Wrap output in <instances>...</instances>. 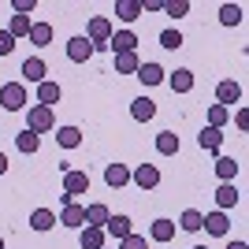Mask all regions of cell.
<instances>
[{"mask_svg":"<svg viewBox=\"0 0 249 249\" xmlns=\"http://www.w3.org/2000/svg\"><path fill=\"white\" fill-rule=\"evenodd\" d=\"M112 19H104V15H93V19H89V26H86V34H82V37H86V41H89V45H93V52L97 49H108V41H112Z\"/></svg>","mask_w":249,"mask_h":249,"instance_id":"1","label":"cell"},{"mask_svg":"<svg viewBox=\"0 0 249 249\" xmlns=\"http://www.w3.org/2000/svg\"><path fill=\"white\" fill-rule=\"evenodd\" d=\"M0 108H4V112H22V108H26V86L22 82H4L0 86Z\"/></svg>","mask_w":249,"mask_h":249,"instance_id":"2","label":"cell"},{"mask_svg":"<svg viewBox=\"0 0 249 249\" xmlns=\"http://www.w3.org/2000/svg\"><path fill=\"white\" fill-rule=\"evenodd\" d=\"M56 126V115H52V108H45V104H30L26 108V130H34V134H45V130H52Z\"/></svg>","mask_w":249,"mask_h":249,"instance_id":"3","label":"cell"},{"mask_svg":"<svg viewBox=\"0 0 249 249\" xmlns=\"http://www.w3.org/2000/svg\"><path fill=\"white\" fill-rule=\"evenodd\" d=\"M130 182H134L138 190H156L160 186V167L156 164H138L134 171H130Z\"/></svg>","mask_w":249,"mask_h":249,"instance_id":"4","label":"cell"},{"mask_svg":"<svg viewBox=\"0 0 249 249\" xmlns=\"http://www.w3.org/2000/svg\"><path fill=\"white\" fill-rule=\"evenodd\" d=\"M63 194H67V197H78V194H89V171H63Z\"/></svg>","mask_w":249,"mask_h":249,"instance_id":"5","label":"cell"},{"mask_svg":"<svg viewBox=\"0 0 249 249\" xmlns=\"http://www.w3.org/2000/svg\"><path fill=\"white\" fill-rule=\"evenodd\" d=\"M216 101H219V108H227V112H231V104L242 101V86L234 82V78H223V82L216 86Z\"/></svg>","mask_w":249,"mask_h":249,"instance_id":"6","label":"cell"},{"mask_svg":"<svg viewBox=\"0 0 249 249\" xmlns=\"http://www.w3.org/2000/svg\"><path fill=\"white\" fill-rule=\"evenodd\" d=\"M56 223L82 231V227H86V205H78V201H74V205H63V208H60V219H56Z\"/></svg>","mask_w":249,"mask_h":249,"instance_id":"7","label":"cell"},{"mask_svg":"<svg viewBox=\"0 0 249 249\" xmlns=\"http://www.w3.org/2000/svg\"><path fill=\"white\" fill-rule=\"evenodd\" d=\"M164 82L171 86V93H190V89H194V71H190V67H175Z\"/></svg>","mask_w":249,"mask_h":249,"instance_id":"8","label":"cell"},{"mask_svg":"<svg viewBox=\"0 0 249 249\" xmlns=\"http://www.w3.org/2000/svg\"><path fill=\"white\" fill-rule=\"evenodd\" d=\"M22 74H26L30 86H41L45 74H49V63H45L41 56H30V60H22Z\"/></svg>","mask_w":249,"mask_h":249,"instance_id":"9","label":"cell"},{"mask_svg":"<svg viewBox=\"0 0 249 249\" xmlns=\"http://www.w3.org/2000/svg\"><path fill=\"white\" fill-rule=\"evenodd\" d=\"M104 234H112L115 242H123L126 234H134V227H130V216H108V223H104Z\"/></svg>","mask_w":249,"mask_h":249,"instance_id":"10","label":"cell"},{"mask_svg":"<svg viewBox=\"0 0 249 249\" xmlns=\"http://www.w3.org/2000/svg\"><path fill=\"white\" fill-rule=\"evenodd\" d=\"M89 56H93V45L86 41L82 34L67 41V60H71V63H86V60H89Z\"/></svg>","mask_w":249,"mask_h":249,"instance_id":"11","label":"cell"},{"mask_svg":"<svg viewBox=\"0 0 249 249\" xmlns=\"http://www.w3.org/2000/svg\"><path fill=\"white\" fill-rule=\"evenodd\" d=\"M108 49H112L115 56H123V52H134V49H138V34H134V30H119V34H112Z\"/></svg>","mask_w":249,"mask_h":249,"instance_id":"12","label":"cell"},{"mask_svg":"<svg viewBox=\"0 0 249 249\" xmlns=\"http://www.w3.org/2000/svg\"><path fill=\"white\" fill-rule=\"evenodd\" d=\"M78 246H82V249H104V246H108V234H104V227H82V234H78Z\"/></svg>","mask_w":249,"mask_h":249,"instance_id":"13","label":"cell"},{"mask_svg":"<svg viewBox=\"0 0 249 249\" xmlns=\"http://www.w3.org/2000/svg\"><path fill=\"white\" fill-rule=\"evenodd\" d=\"M201 227L208 231V234H216V238H223V234H227V227H231V219H227V212H208L205 216V223H201Z\"/></svg>","mask_w":249,"mask_h":249,"instance_id":"14","label":"cell"},{"mask_svg":"<svg viewBox=\"0 0 249 249\" xmlns=\"http://www.w3.org/2000/svg\"><path fill=\"white\" fill-rule=\"evenodd\" d=\"M104 182H108L112 190L126 186V182H130V167H126V164H108V167H104Z\"/></svg>","mask_w":249,"mask_h":249,"instance_id":"15","label":"cell"},{"mask_svg":"<svg viewBox=\"0 0 249 249\" xmlns=\"http://www.w3.org/2000/svg\"><path fill=\"white\" fill-rule=\"evenodd\" d=\"M138 78H142V86H160L167 78V71L164 67H160V63H142V67H138Z\"/></svg>","mask_w":249,"mask_h":249,"instance_id":"16","label":"cell"},{"mask_svg":"<svg viewBox=\"0 0 249 249\" xmlns=\"http://www.w3.org/2000/svg\"><path fill=\"white\" fill-rule=\"evenodd\" d=\"M178 149H182V142H178L175 130H160V134H156V153L160 156H175Z\"/></svg>","mask_w":249,"mask_h":249,"instance_id":"17","label":"cell"},{"mask_svg":"<svg viewBox=\"0 0 249 249\" xmlns=\"http://www.w3.org/2000/svg\"><path fill=\"white\" fill-rule=\"evenodd\" d=\"M30 227L37 231V234L52 231V227H56V212H52V208H34V212H30Z\"/></svg>","mask_w":249,"mask_h":249,"instance_id":"18","label":"cell"},{"mask_svg":"<svg viewBox=\"0 0 249 249\" xmlns=\"http://www.w3.org/2000/svg\"><path fill=\"white\" fill-rule=\"evenodd\" d=\"M60 97H63L60 82H49V78H45V82L37 86V104H45V108H52V104H60Z\"/></svg>","mask_w":249,"mask_h":249,"instance_id":"19","label":"cell"},{"mask_svg":"<svg viewBox=\"0 0 249 249\" xmlns=\"http://www.w3.org/2000/svg\"><path fill=\"white\" fill-rule=\"evenodd\" d=\"M108 216H112V212H108V205H104V201L86 205V227H104V223H108Z\"/></svg>","mask_w":249,"mask_h":249,"instance_id":"20","label":"cell"},{"mask_svg":"<svg viewBox=\"0 0 249 249\" xmlns=\"http://www.w3.org/2000/svg\"><path fill=\"white\" fill-rule=\"evenodd\" d=\"M130 115H134L138 123H149L156 115V101H149V97H138V101H130Z\"/></svg>","mask_w":249,"mask_h":249,"instance_id":"21","label":"cell"},{"mask_svg":"<svg viewBox=\"0 0 249 249\" xmlns=\"http://www.w3.org/2000/svg\"><path fill=\"white\" fill-rule=\"evenodd\" d=\"M149 238H153V242H171V238H175V219H153Z\"/></svg>","mask_w":249,"mask_h":249,"instance_id":"22","label":"cell"},{"mask_svg":"<svg viewBox=\"0 0 249 249\" xmlns=\"http://www.w3.org/2000/svg\"><path fill=\"white\" fill-rule=\"evenodd\" d=\"M197 145L208 149V153H219V145H223V130H216V126H205L197 134Z\"/></svg>","mask_w":249,"mask_h":249,"instance_id":"23","label":"cell"},{"mask_svg":"<svg viewBox=\"0 0 249 249\" xmlns=\"http://www.w3.org/2000/svg\"><path fill=\"white\" fill-rule=\"evenodd\" d=\"M15 149H19V153H37V149H41V134H34V130H19V134H15Z\"/></svg>","mask_w":249,"mask_h":249,"instance_id":"24","label":"cell"},{"mask_svg":"<svg viewBox=\"0 0 249 249\" xmlns=\"http://www.w3.org/2000/svg\"><path fill=\"white\" fill-rule=\"evenodd\" d=\"M138 15H142V0H115V19L134 22Z\"/></svg>","mask_w":249,"mask_h":249,"instance_id":"25","label":"cell"},{"mask_svg":"<svg viewBox=\"0 0 249 249\" xmlns=\"http://www.w3.org/2000/svg\"><path fill=\"white\" fill-rule=\"evenodd\" d=\"M56 142H60L63 149H78L82 145V130H78V126H56Z\"/></svg>","mask_w":249,"mask_h":249,"instance_id":"26","label":"cell"},{"mask_svg":"<svg viewBox=\"0 0 249 249\" xmlns=\"http://www.w3.org/2000/svg\"><path fill=\"white\" fill-rule=\"evenodd\" d=\"M216 205H219V212H227V208L238 205V190H234V182H223V186L216 190Z\"/></svg>","mask_w":249,"mask_h":249,"instance_id":"27","label":"cell"},{"mask_svg":"<svg viewBox=\"0 0 249 249\" xmlns=\"http://www.w3.org/2000/svg\"><path fill=\"white\" fill-rule=\"evenodd\" d=\"M216 175H219V182H234V175H238V160H234V156H219V160H216Z\"/></svg>","mask_w":249,"mask_h":249,"instance_id":"28","label":"cell"},{"mask_svg":"<svg viewBox=\"0 0 249 249\" xmlns=\"http://www.w3.org/2000/svg\"><path fill=\"white\" fill-rule=\"evenodd\" d=\"M26 37H30V45H37V49H45V45L52 41V26H49V22H34Z\"/></svg>","mask_w":249,"mask_h":249,"instance_id":"29","label":"cell"},{"mask_svg":"<svg viewBox=\"0 0 249 249\" xmlns=\"http://www.w3.org/2000/svg\"><path fill=\"white\" fill-rule=\"evenodd\" d=\"M138 67H142L138 52H123V56H115V74H134Z\"/></svg>","mask_w":249,"mask_h":249,"instance_id":"30","label":"cell"},{"mask_svg":"<svg viewBox=\"0 0 249 249\" xmlns=\"http://www.w3.org/2000/svg\"><path fill=\"white\" fill-rule=\"evenodd\" d=\"M201 223H205V212H197V208H186L178 216V227L182 231H201Z\"/></svg>","mask_w":249,"mask_h":249,"instance_id":"31","label":"cell"},{"mask_svg":"<svg viewBox=\"0 0 249 249\" xmlns=\"http://www.w3.org/2000/svg\"><path fill=\"white\" fill-rule=\"evenodd\" d=\"M30 26H34V22L26 19V15H11V22H8V34L15 37V41H19V37H26V34H30Z\"/></svg>","mask_w":249,"mask_h":249,"instance_id":"32","label":"cell"},{"mask_svg":"<svg viewBox=\"0 0 249 249\" xmlns=\"http://www.w3.org/2000/svg\"><path fill=\"white\" fill-rule=\"evenodd\" d=\"M219 22H223V26H238L242 22V4H223V8H219Z\"/></svg>","mask_w":249,"mask_h":249,"instance_id":"33","label":"cell"},{"mask_svg":"<svg viewBox=\"0 0 249 249\" xmlns=\"http://www.w3.org/2000/svg\"><path fill=\"white\" fill-rule=\"evenodd\" d=\"M164 11L171 15V19H186V15H190V0H167Z\"/></svg>","mask_w":249,"mask_h":249,"instance_id":"34","label":"cell"},{"mask_svg":"<svg viewBox=\"0 0 249 249\" xmlns=\"http://www.w3.org/2000/svg\"><path fill=\"white\" fill-rule=\"evenodd\" d=\"M231 119V112L227 108H219V104H212L208 108V126H216V130H223V123Z\"/></svg>","mask_w":249,"mask_h":249,"instance_id":"35","label":"cell"},{"mask_svg":"<svg viewBox=\"0 0 249 249\" xmlns=\"http://www.w3.org/2000/svg\"><path fill=\"white\" fill-rule=\"evenodd\" d=\"M160 45H164V49H171V52L182 49V34H178V30H164V34H160Z\"/></svg>","mask_w":249,"mask_h":249,"instance_id":"36","label":"cell"},{"mask_svg":"<svg viewBox=\"0 0 249 249\" xmlns=\"http://www.w3.org/2000/svg\"><path fill=\"white\" fill-rule=\"evenodd\" d=\"M119 249H149V242H145V234H126L119 242Z\"/></svg>","mask_w":249,"mask_h":249,"instance_id":"37","label":"cell"},{"mask_svg":"<svg viewBox=\"0 0 249 249\" xmlns=\"http://www.w3.org/2000/svg\"><path fill=\"white\" fill-rule=\"evenodd\" d=\"M34 8H37V0H11V11H15V15H26V19H30Z\"/></svg>","mask_w":249,"mask_h":249,"instance_id":"38","label":"cell"},{"mask_svg":"<svg viewBox=\"0 0 249 249\" xmlns=\"http://www.w3.org/2000/svg\"><path fill=\"white\" fill-rule=\"evenodd\" d=\"M11 49H15V37L8 30H0V56H11Z\"/></svg>","mask_w":249,"mask_h":249,"instance_id":"39","label":"cell"},{"mask_svg":"<svg viewBox=\"0 0 249 249\" xmlns=\"http://www.w3.org/2000/svg\"><path fill=\"white\" fill-rule=\"evenodd\" d=\"M167 0H142V11H164Z\"/></svg>","mask_w":249,"mask_h":249,"instance_id":"40","label":"cell"},{"mask_svg":"<svg viewBox=\"0 0 249 249\" xmlns=\"http://www.w3.org/2000/svg\"><path fill=\"white\" fill-rule=\"evenodd\" d=\"M234 123H238V130H246V126H249V112H246V108H238V115H234Z\"/></svg>","mask_w":249,"mask_h":249,"instance_id":"41","label":"cell"},{"mask_svg":"<svg viewBox=\"0 0 249 249\" xmlns=\"http://www.w3.org/2000/svg\"><path fill=\"white\" fill-rule=\"evenodd\" d=\"M4 171H8V156L0 153V175H4Z\"/></svg>","mask_w":249,"mask_h":249,"instance_id":"42","label":"cell"},{"mask_svg":"<svg viewBox=\"0 0 249 249\" xmlns=\"http://www.w3.org/2000/svg\"><path fill=\"white\" fill-rule=\"evenodd\" d=\"M227 249H249V246H246V242H231Z\"/></svg>","mask_w":249,"mask_h":249,"instance_id":"43","label":"cell"},{"mask_svg":"<svg viewBox=\"0 0 249 249\" xmlns=\"http://www.w3.org/2000/svg\"><path fill=\"white\" fill-rule=\"evenodd\" d=\"M194 249H208V246H194Z\"/></svg>","mask_w":249,"mask_h":249,"instance_id":"44","label":"cell"},{"mask_svg":"<svg viewBox=\"0 0 249 249\" xmlns=\"http://www.w3.org/2000/svg\"><path fill=\"white\" fill-rule=\"evenodd\" d=\"M0 249H4V238H0Z\"/></svg>","mask_w":249,"mask_h":249,"instance_id":"45","label":"cell"},{"mask_svg":"<svg viewBox=\"0 0 249 249\" xmlns=\"http://www.w3.org/2000/svg\"><path fill=\"white\" fill-rule=\"evenodd\" d=\"M104 249H108V246H104Z\"/></svg>","mask_w":249,"mask_h":249,"instance_id":"46","label":"cell"}]
</instances>
